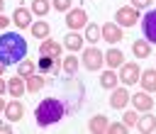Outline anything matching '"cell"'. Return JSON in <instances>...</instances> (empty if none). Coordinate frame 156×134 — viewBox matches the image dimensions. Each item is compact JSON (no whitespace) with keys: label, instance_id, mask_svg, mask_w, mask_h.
I'll return each instance as SVG.
<instances>
[{"label":"cell","instance_id":"obj_27","mask_svg":"<svg viewBox=\"0 0 156 134\" xmlns=\"http://www.w3.org/2000/svg\"><path fill=\"white\" fill-rule=\"evenodd\" d=\"M32 12L46 15V12H49V2H46V0H34V2H32Z\"/></svg>","mask_w":156,"mask_h":134},{"label":"cell","instance_id":"obj_19","mask_svg":"<svg viewBox=\"0 0 156 134\" xmlns=\"http://www.w3.org/2000/svg\"><path fill=\"white\" fill-rule=\"evenodd\" d=\"M41 88H44V78H39V76L32 73L29 80H27V90H29V93H39Z\"/></svg>","mask_w":156,"mask_h":134},{"label":"cell","instance_id":"obj_34","mask_svg":"<svg viewBox=\"0 0 156 134\" xmlns=\"http://www.w3.org/2000/svg\"><path fill=\"white\" fill-rule=\"evenodd\" d=\"M0 132H2V134H7V132H10V124H0Z\"/></svg>","mask_w":156,"mask_h":134},{"label":"cell","instance_id":"obj_11","mask_svg":"<svg viewBox=\"0 0 156 134\" xmlns=\"http://www.w3.org/2000/svg\"><path fill=\"white\" fill-rule=\"evenodd\" d=\"M127 102H129V93H127L124 88H119V90H115V93L110 95V105H112L115 110H122Z\"/></svg>","mask_w":156,"mask_h":134},{"label":"cell","instance_id":"obj_25","mask_svg":"<svg viewBox=\"0 0 156 134\" xmlns=\"http://www.w3.org/2000/svg\"><path fill=\"white\" fill-rule=\"evenodd\" d=\"M76 68H78V58H76V56L63 58V71H66L68 76H73V73H76Z\"/></svg>","mask_w":156,"mask_h":134},{"label":"cell","instance_id":"obj_30","mask_svg":"<svg viewBox=\"0 0 156 134\" xmlns=\"http://www.w3.org/2000/svg\"><path fill=\"white\" fill-rule=\"evenodd\" d=\"M107 132H112V134H124V132H127V124H107Z\"/></svg>","mask_w":156,"mask_h":134},{"label":"cell","instance_id":"obj_9","mask_svg":"<svg viewBox=\"0 0 156 134\" xmlns=\"http://www.w3.org/2000/svg\"><path fill=\"white\" fill-rule=\"evenodd\" d=\"M39 51H41V56H54V58H58V56H61V44L54 41V39H46V41H41Z\"/></svg>","mask_w":156,"mask_h":134},{"label":"cell","instance_id":"obj_10","mask_svg":"<svg viewBox=\"0 0 156 134\" xmlns=\"http://www.w3.org/2000/svg\"><path fill=\"white\" fill-rule=\"evenodd\" d=\"M5 115H7L10 122H17V119H22V115H24V105H22L20 100H15V102L5 105Z\"/></svg>","mask_w":156,"mask_h":134},{"label":"cell","instance_id":"obj_6","mask_svg":"<svg viewBox=\"0 0 156 134\" xmlns=\"http://www.w3.org/2000/svg\"><path fill=\"white\" fill-rule=\"evenodd\" d=\"M139 76H141V71H139V66H136V63H122V73H119V78H122L127 85L136 83V80H139Z\"/></svg>","mask_w":156,"mask_h":134},{"label":"cell","instance_id":"obj_22","mask_svg":"<svg viewBox=\"0 0 156 134\" xmlns=\"http://www.w3.org/2000/svg\"><path fill=\"white\" fill-rule=\"evenodd\" d=\"M132 51H134V56H139V58H146V56H149V44H146V41H134Z\"/></svg>","mask_w":156,"mask_h":134},{"label":"cell","instance_id":"obj_33","mask_svg":"<svg viewBox=\"0 0 156 134\" xmlns=\"http://www.w3.org/2000/svg\"><path fill=\"white\" fill-rule=\"evenodd\" d=\"M7 22H10V19H7V17L0 12V29H2V27H7Z\"/></svg>","mask_w":156,"mask_h":134},{"label":"cell","instance_id":"obj_32","mask_svg":"<svg viewBox=\"0 0 156 134\" xmlns=\"http://www.w3.org/2000/svg\"><path fill=\"white\" fill-rule=\"evenodd\" d=\"M132 2H134V7H136V10H139V7H146V5H149V0H132Z\"/></svg>","mask_w":156,"mask_h":134},{"label":"cell","instance_id":"obj_18","mask_svg":"<svg viewBox=\"0 0 156 134\" xmlns=\"http://www.w3.org/2000/svg\"><path fill=\"white\" fill-rule=\"evenodd\" d=\"M122 58H124V56H122V54H119L117 49H110V51L105 54V61H107V63H110L112 68H117V66H122Z\"/></svg>","mask_w":156,"mask_h":134},{"label":"cell","instance_id":"obj_8","mask_svg":"<svg viewBox=\"0 0 156 134\" xmlns=\"http://www.w3.org/2000/svg\"><path fill=\"white\" fill-rule=\"evenodd\" d=\"M100 32H102V39H105V41H110V44H115V41H119V39H122V29H119L115 22H107Z\"/></svg>","mask_w":156,"mask_h":134},{"label":"cell","instance_id":"obj_35","mask_svg":"<svg viewBox=\"0 0 156 134\" xmlns=\"http://www.w3.org/2000/svg\"><path fill=\"white\" fill-rule=\"evenodd\" d=\"M2 90H5V83H2V78H0V95H2Z\"/></svg>","mask_w":156,"mask_h":134},{"label":"cell","instance_id":"obj_31","mask_svg":"<svg viewBox=\"0 0 156 134\" xmlns=\"http://www.w3.org/2000/svg\"><path fill=\"white\" fill-rule=\"evenodd\" d=\"M136 119H139V117H136V112H127V115H124V124H127V127L136 124Z\"/></svg>","mask_w":156,"mask_h":134},{"label":"cell","instance_id":"obj_3","mask_svg":"<svg viewBox=\"0 0 156 134\" xmlns=\"http://www.w3.org/2000/svg\"><path fill=\"white\" fill-rule=\"evenodd\" d=\"M102 61H105V56L100 54V49L90 46V49L83 51V66H85L88 71H98V68L102 66Z\"/></svg>","mask_w":156,"mask_h":134},{"label":"cell","instance_id":"obj_5","mask_svg":"<svg viewBox=\"0 0 156 134\" xmlns=\"http://www.w3.org/2000/svg\"><path fill=\"white\" fill-rule=\"evenodd\" d=\"M141 27H144V37H146L149 41H154V44H156V10L146 12V17H144Z\"/></svg>","mask_w":156,"mask_h":134},{"label":"cell","instance_id":"obj_37","mask_svg":"<svg viewBox=\"0 0 156 134\" xmlns=\"http://www.w3.org/2000/svg\"><path fill=\"white\" fill-rule=\"evenodd\" d=\"M2 71H5V63H0V76H2Z\"/></svg>","mask_w":156,"mask_h":134},{"label":"cell","instance_id":"obj_13","mask_svg":"<svg viewBox=\"0 0 156 134\" xmlns=\"http://www.w3.org/2000/svg\"><path fill=\"white\" fill-rule=\"evenodd\" d=\"M141 80V85H144V90L146 93H154L156 90V71L151 68V71H144V78H139Z\"/></svg>","mask_w":156,"mask_h":134},{"label":"cell","instance_id":"obj_14","mask_svg":"<svg viewBox=\"0 0 156 134\" xmlns=\"http://www.w3.org/2000/svg\"><path fill=\"white\" fill-rule=\"evenodd\" d=\"M12 22L22 29V27H29V12L24 10V7H17L15 10V17H12Z\"/></svg>","mask_w":156,"mask_h":134},{"label":"cell","instance_id":"obj_20","mask_svg":"<svg viewBox=\"0 0 156 134\" xmlns=\"http://www.w3.org/2000/svg\"><path fill=\"white\" fill-rule=\"evenodd\" d=\"M139 129H141V132H154V129H156V117H151V115L141 117V119H139Z\"/></svg>","mask_w":156,"mask_h":134},{"label":"cell","instance_id":"obj_12","mask_svg":"<svg viewBox=\"0 0 156 134\" xmlns=\"http://www.w3.org/2000/svg\"><path fill=\"white\" fill-rule=\"evenodd\" d=\"M129 100H132V105H134L136 110H144V112L154 107V100H151L146 93H136V95H134V97H129Z\"/></svg>","mask_w":156,"mask_h":134},{"label":"cell","instance_id":"obj_2","mask_svg":"<svg viewBox=\"0 0 156 134\" xmlns=\"http://www.w3.org/2000/svg\"><path fill=\"white\" fill-rule=\"evenodd\" d=\"M63 105L56 100V97H49V100H44V102H39L37 105V110H34V117H37V124H51V122H58L61 117H63Z\"/></svg>","mask_w":156,"mask_h":134},{"label":"cell","instance_id":"obj_38","mask_svg":"<svg viewBox=\"0 0 156 134\" xmlns=\"http://www.w3.org/2000/svg\"><path fill=\"white\" fill-rule=\"evenodd\" d=\"M0 12H2V0H0Z\"/></svg>","mask_w":156,"mask_h":134},{"label":"cell","instance_id":"obj_26","mask_svg":"<svg viewBox=\"0 0 156 134\" xmlns=\"http://www.w3.org/2000/svg\"><path fill=\"white\" fill-rule=\"evenodd\" d=\"M32 73H34V63H32V61H20V73H17V76L29 78Z\"/></svg>","mask_w":156,"mask_h":134},{"label":"cell","instance_id":"obj_16","mask_svg":"<svg viewBox=\"0 0 156 134\" xmlns=\"http://www.w3.org/2000/svg\"><path fill=\"white\" fill-rule=\"evenodd\" d=\"M7 90H10V95H12V97H20V95L24 93V83H22V76L12 78V80H10V85H7Z\"/></svg>","mask_w":156,"mask_h":134},{"label":"cell","instance_id":"obj_4","mask_svg":"<svg viewBox=\"0 0 156 134\" xmlns=\"http://www.w3.org/2000/svg\"><path fill=\"white\" fill-rule=\"evenodd\" d=\"M136 19H139L136 7H119V10H117V24L132 27V24H136Z\"/></svg>","mask_w":156,"mask_h":134},{"label":"cell","instance_id":"obj_29","mask_svg":"<svg viewBox=\"0 0 156 134\" xmlns=\"http://www.w3.org/2000/svg\"><path fill=\"white\" fill-rule=\"evenodd\" d=\"M54 7L58 12H68L71 10V0H54Z\"/></svg>","mask_w":156,"mask_h":134},{"label":"cell","instance_id":"obj_23","mask_svg":"<svg viewBox=\"0 0 156 134\" xmlns=\"http://www.w3.org/2000/svg\"><path fill=\"white\" fill-rule=\"evenodd\" d=\"M100 85H102V88H115V85H117V76H115L112 71H105L102 78H100Z\"/></svg>","mask_w":156,"mask_h":134},{"label":"cell","instance_id":"obj_21","mask_svg":"<svg viewBox=\"0 0 156 134\" xmlns=\"http://www.w3.org/2000/svg\"><path fill=\"white\" fill-rule=\"evenodd\" d=\"M100 37H102V32L98 29V24H88V27H85V39H88V41H93V44H95Z\"/></svg>","mask_w":156,"mask_h":134},{"label":"cell","instance_id":"obj_7","mask_svg":"<svg viewBox=\"0 0 156 134\" xmlns=\"http://www.w3.org/2000/svg\"><path fill=\"white\" fill-rule=\"evenodd\" d=\"M85 19H88L85 10H68L66 22H68V27H71V29H80V27H85Z\"/></svg>","mask_w":156,"mask_h":134},{"label":"cell","instance_id":"obj_15","mask_svg":"<svg viewBox=\"0 0 156 134\" xmlns=\"http://www.w3.org/2000/svg\"><path fill=\"white\" fill-rule=\"evenodd\" d=\"M63 44H66V49L78 51V49L83 46V37H80V34H76V32H71V34L66 37V41H63Z\"/></svg>","mask_w":156,"mask_h":134},{"label":"cell","instance_id":"obj_17","mask_svg":"<svg viewBox=\"0 0 156 134\" xmlns=\"http://www.w3.org/2000/svg\"><path fill=\"white\" fill-rule=\"evenodd\" d=\"M105 129H107V119H105L102 115H95V117L90 119V132L100 134V132H105Z\"/></svg>","mask_w":156,"mask_h":134},{"label":"cell","instance_id":"obj_24","mask_svg":"<svg viewBox=\"0 0 156 134\" xmlns=\"http://www.w3.org/2000/svg\"><path fill=\"white\" fill-rule=\"evenodd\" d=\"M32 34L39 37V39H44V37L49 34V24H46V22H37V24H32Z\"/></svg>","mask_w":156,"mask_h":134},{"label":"cell","instance_id":"obj_1","mask_svg":"<svg viewBox=\"0 0 156 134\" xmlns=\"http://www.w3.org/2000/svg\"><path fill=\"white\" fill-rule=\"evenodd\" d=\"M27 56V41L17 32H7L0 37V63H20Z\"/></svg>","mask_w":156,"mask_h":134},{"label":"cell","instance_id":"obj_28","mask_svg":"<svg viewBox=\"0 0 156 134\" xmlns=\"http://www.w3.org/2000/svg\"><path fill=\"white\" fill-rule=\"evenodd\" d=\"M56 66V58L54 56H44V58H39V71H51Z\"/></svg>","mask_w":156,"mask_h":134},{"label":"cell","instance_id":"obj_36","mask_svg":"<svg viewBox=\"0 0 156 134\" xmlns=\"http://www.w3.org/2000/svg\"><path fill=\"white\" fill-rule=\"evenodd\" d=\"M0 110H5V102H2V97H0Z\"/></svg>","mask_w":156,"mask_h":134}]
</instances>
